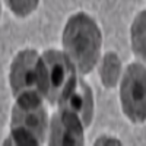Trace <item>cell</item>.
<instances>
[{
	"label": "cell",
	"mask_w": 146,
	"mask_h": 146,
	"mask_svg": "<svg viewBox=\"0 0 146 146\" xmlns=\"http://www.w3.org/2000/svg\"><path fill=\"white\" fill-rule=\"evenodd\" d=\"M102 36L96 22L86 13L73 15L63 32V47L75 67L82 73H89L100 58Z\"/></svg>",
	"instance_id": "cell-1"
},
{
	"label": "cell",
	"mask_w": 146,
	"mask_h": 146,
	"mask_svg": "<svg viewBox=\"0 0 146 146\" xmlns=\"http://www.w3.org/2000/svg\"><path fill=\"white\" fill-rule=\"evenodd\" d=\"M10 88L16 100L45 98V66L35 50H22L13 58L10 66Z\"/></svg>",
	"instance_id": "cell-2"
},
{
	"label": "cell",
	"mask_w": 146,
	"mask_h": 146,
	"mask_svg": "<svg viewBox=\"0 0 146 146\" xmlns=\"http://www.w3.org/2000/svg\"><path fill=\"white\" fill-rule=\"evenodd\" d=\"M42 100H16L12 110L10 137L16 145H40L48 126Z\"/></svg>",
	"instance_id": "cell-3"
},
{
	"label": "cell",
	"mask_w": 146,
	"mask_h": 146,
	"mask_svg": "<svg viewBox=\"0 0 146 146\" xmlns=\"http://www.w3.org/2000/svg\"><path fill=\"white\" fill-rule=\"evenodd\" d=\"M47 76V94L45 98L50 104H58L64 95L75 86L76 73L75 64L67 54L57 50H47L42 54Z\"/></svg>",
	"instance_id": "cell-4"
},
{
	"label": "cell",
	"mask_w": 146,
	"mask_h": 146,
	"mask_svg": "<svg viewBox=\"0 0 146 146\" xmlns=\"http://www.w3.org/2000/svg\"><path fill=\"white\" fill-rule=\"evenodd\" d=\"M121 107L133 123L146 121V67L140 63L127 66L120 88Z\"/></svg>",
	"instance_id": "cell-5"
},
{
	"label": "cell",
	"mask_w": 146,
	"mask_h": 146,
	"mask_svg": "<svg viewBox=\"0 0 146 146\" xmlns=\"http://www.w3.org/2000/svg\"><path fill=\"white\" fill-rule=\"evenodd\" d=\"M50 145H82L83 143V124L73 113H56L50 123Z\"/></svg>",
	"instance_id": "cell-6"
},
{
	"label": "cell",
	"mask_w": 146,
	"mask_h": 146,
	"mask_svg": "<svg viewBox=\"0 0 146 146\" xmlns=\"http://www.w3.org/2000/svg\"><path fill=\"white\" fill-rule=\"evenodd\" d=\"M58 107L63 111L76 114L83 127H88L94 115V95L91 86L83 79H78L75 86L58 102Z\"/></svg>",
	"instance_id": "cell-7"
},
{
	"label": "cell",
	"mask_w": 146,
	"mask_h": 146,
	"mask_svg": "<svg viewBox=\"0 0 146 146\" xmlns=\"http://www.w3.org/2000/svg\"><path fill=\"white\" fill-rule=\"evenodd\" d=\"M130 38L133 53L146 63V10H142L133 21Z\"/></svg>",
	"instance_id": "cell-8"
},
{
	"label": "cell",
	"mask_w": 146,
	"mask_h": 146,
	"mask_svg": "<svg viewBox=\"0 0 146 146\" xmlns=\"http://www.w3.org/2000/svg\"><path fill=\"white\" fill-rule=\"evenodd\" d=\"M120 72H121V63L117 54L107 53L102 58V63L100 67V76L105 88H114L118 83Z\"/></svg>",
	"instance_id": "cell-9"
},
{
	"label": "cell",
	"mask_w": 146,
	"mask_h": 146,
	"mask_svg": "<svg viewBox=\"0 0 146 146\" xmlns=\"http://www.w3.org/2000/svg\"><path fill=\"white\" fill-rule=\"evenodd\" d=\"M5 2L16 16L25 18L36 9L40 0H5Z\"/></svg>",
	"instance_id": "cell-10"
},
{
	"label": "cell",
	"mask_w": 146,
	"mask_h": 146,
	"mask_svg": "<svg viewBox=\"0 0 146 146\" xmlns=\"http://www.w3.org/2000/svg\"><path fill=\"white\" fill-rule=\"evenodd\" d=\"M98 143V145H101V143H120L118 140H111V139H101V140H96L95 142V145Z\"/></svg>",
	"instance_id": "cell-11"
}]
</instances>
